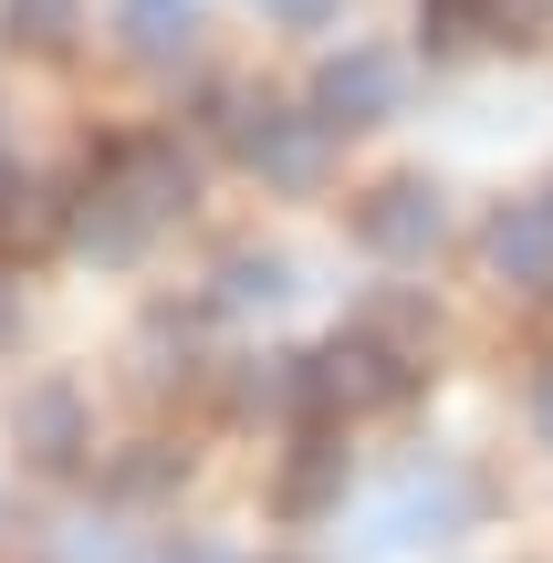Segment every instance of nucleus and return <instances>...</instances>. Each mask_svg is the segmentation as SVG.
Returning a JSON list of instances; mask_svg holds the SVG:
<instances>
[{
	"instance_id": "2eb2a0df",
	"label": "nucleus",
	"mask_w": 553,
	"mask_h": 563,
	"mask_svg": "<svg viewBox=\"0 0 553 563\" xmlns=\"http://www.w3.org/2000/svg\"><path fill=\"white\" fill-rule=\"evenodd\" d=\"M543 21H553V0H491V32H512V42L543 32Z\"/></svg>"
},
{
	"instance_id": "7ed1b4c3",
	"label": "nucleus",
	"mask_w": 553,
	"mask_h": 563,
	"mask_svg": "<svg viewBox=\"0 0 553 563\" xmlns=\"http://www.w3.org/2000/svg\"><path fill=\"white\" fill-rule=\"evenodd\" d=\"M439 230H450V199H439L429 178H387L366 209H355V241H366L376 262H429Z\"/></svg>"
},
{
	"instance_id": "f257e3e1",
	"label": "nucleus",
	"mask_w": 553,
	"mask_h": 563,
	"mask_svg": "<svg viewBox=\"0 0 553 563\" xmlns=\"http://www.w3.org/2000/svg\"><path fill=\"white\" fill-rule=\"evenodd\" d=\"M209 125L241 146L251 178L292 188V199H303V188H324V136H334L324 115H283V104H251V95H209Z\"/></svg>"
},
{
	"instance_id": "a211bd4d",
	"label": "nucleus",
	"mask_w": 553,
	"mask_h": 563,
	"mask_svg": "<svg viewBox=\"0 0 553 563\" xmlns=\"http://www.w3.org/2000/svg\"><path fill=\"white\" fill-rule=\"evenodd\" d=\"M11 323H21V302H11V282H0V344H11Z\"/></svg>"
},
{
	"instance_id": "39448f33",
	"label": "nucleus",
	"mask_w": 553,
	"mask_h": 563,
	"mask_svg": "<svg viewBox=\"0 0 553 563\" xmlns=\"http://www.w3.org/2000/svg\"><path fill=\"white\" fill-rule=\"evenodd\" d=\"M480 262L512 292H553V199H512L491 230H480Z\"/></svg>"
},
{
	"instance_id": "dca6fc26",
	"label": "nucleus",
	"mask_w": 553,
	"mask_h": 563,
	"mask_svg": "<svg viewBox=\"0 0 553 563\" xmlns=\"http://www.w3.org/2000/svg\"><path fill=\"white\" fill-rule=\"evenodd\" d=\"M262 11H283V21H334V0H262Z\"/></svg>"
},
{
	"instance_id": "aec40b11",
	"label": "nucleus",
	"mask_w": 553,
	"mask_h": 563,
	"mask_svg": "<svg viewBox=\"0 0 553 563\" xmlns=\"http://www.w3.org/2000/svg\"><path fill=\"white\" fill-rule=\"evenodd\" d=\"M543 199H553V188H543Z\"/></svg>"
},
{
	"instance_id": "6ab92c4d",
	"label": "nucleus",
	"mask_w": 553,
	"mask_h": 563,
	"mask_svg": "<svg viewBox=\"0 0 553 563\" xmlns=\"http://www.w3.org/2000/svg\"><path fill=\"white\" fill-rule=\"evenodd\" d=\"M11 199H21V178H11V157H0V209H11Z\"/></svg>"
},
{
	"instance_id": "423d86ee",
	"label": "nucleus",
	"mask_w": 553,
	"mask_h": 563,
	"mask_svg": "<svg viewBox=\"0 0 553 563\" xmlns=\"http://www.w3.org/2000/svg\"><path fill=\"white\" fill-rule=\"evenodd\" d=\"M115 42H125V63H146V74H178V63L199 53V11H188V0H125Z\"/></svg>"
},
{
	"instance_id": "20e7f679",
	"label": "nucleus",
	"mask_w": 553,
	"mask_h": 563,
	"mask_svg": "<svg viewBox=\"0 0 553 563\" xmlns=\"http://www.w3.org/2000/svg\"><path fill=\"white\" fill-rule=\"evenodd\" d=\"M397 53H376V42H355V53H334L324 74H313V115L324 125H376V115H397Z\"/></svg>"
},
{
	"instance_id": "f03ea898",
	"label": "nucleus",
	"mask_w": 553,
	"mask_h": 563,
	"mask_svg": "<svg viewBox=\"0 0 553 563\" xmlns=\"http://www.w3.org/2000/svg\"><path fill=\"white\" fill-rule=\"evenodd\" d=\"M408 386H418V365L387 334H345L324 355H303V407L313 418H334V407H408Z\"/></svg>"
},
{
	"instance_id": "4468645a",
	"label": "nucleus",
	"mask_w": 553,
	"mask_h": 563,
	"mask_svg": "<svg viewBox=\"0 0 553 563\" xmlns=\"http://www.w3.org/2000/svg\"><path fill=\"white\" fill-rule=\"evenodd\" d=\"M74 11L84 0H11V42L21 53H63L74 42Z\"/></svg>"
},
{
	"instance_id": "0eeeda50",
	"label": "nucleus",
	"mask_w": 553,
	"mask_h": 563,
	"mask_svg": "<svg viewBox=\"0 0 553 563\" xmlns=\"http://www.w3.org/2000/svg\"><path fill=\"white\" fill-rule=\"evenodd\" d=\"M104 178L136 188L146 220H178V209H188V157H178V136H136V146H115V157H104Z\"/></svg>"
},
{
	"instance_id": "f8f14e48",
	"label": "nucleus",
	"mask_w": 553,
	"mask_h": 563,
	"mask_svg": "<svg viewBox=\"0 0 553 563\" xmlns=\"http://www.w3.org/2000/svg\"><path fill=\"white\" fill-rule=\"evenodd\" d=\"M178 470H188V449H157V439H136L115 470H104V490H115V501H157V490H178Z\"/></svg>"
},
{
	"instance_id": "6e6552de",
	"label": "nucleus",
	"mask_w": 553,
	"mask_h": 563,
	"mask_svg": "<svg viewBox=\"0 0 553 563\" xmlns=\"http://www.w3.org/2000/svg\"><path fill=\"white\" fill-rule=\"evenodd\" d=\"M146 230H157V220H146V199H136L125 178H104L95 199L74 209V241L95 251V262H136V251H146Z\"/></svg>"
},
{
	"instance_id": "ddd939ff",
	"label": "nucleus",
	"mask_w": 553,
	"mask_h": 563,
	"mask_svg": "<svg viewBox=\"0 0 553 563\" xmlns=\"http://www.w3.org/2000/svg\"><path fill=\"white\" fill-rule=\"evenodd\" d=\"M418 32H429V53H471L491 32V0H418Z\"/></svg>"
},
{
	"instance_id": "1a4fd4ad",
	"label": "nucleus",
	"mask_w": 553,
	"mask_h": 563,
	"mask_svg": "<svg viewBox=\"0 0 553 563\" xmlns=\"http://www.w3.org/2000/svg\"><path fill=\"white\" fill-rule=\"evenodd\" d=\"M11 428H21V449H32L42 470H74L84 460V397H74V386H32Z\"/></svg>"
},
{
	"instance_id": "9d476101",
	"label": "nucleus",
	"mask_w": 553,
	"mask_h": 563,
	"mask_svg": "<svg viewBox=\"0 0 553 563\" xmlns=\"http://www.w3.org/2000/svg\"><path fill=\"white\" fill-rule=\"evenodd\" d=\"M334 490H345V439H334V428H313L303 460H292V481H283V511H292V522H313Z\"/></svg>"
},
{
	"instance_id": "f3484780",
	"label": "nucleus",
	"mask_w": 553,
	"mask_h": 563,
	"mask_svg": "<svg viewBox=\"0 0 553 563\" xmlns=\"http://www.w3.org/2000/svg\"><path fill=\"white\" fill-rule=\"evenodd\" d=\"M533 428H543V449H553V376L533 386Z\"/></svg>"
},
{
	"instance_id": "9b49d317",
	"label": "nucleus",
	"mask_w": 553,
	"mask_h": 563,
	"mask_svg": "<svg viewBox=\"0 0 553 563\" xmlns=\"http://www.w3.org/2000/svg\"><path fill=\"white\" fill-rule=\"evenodd\" d=\"M292 282H283V262H272V251H241V262H220V313H272V302H283Z\"/></svg>"
}]
</instances>
